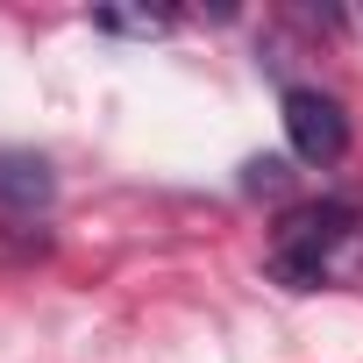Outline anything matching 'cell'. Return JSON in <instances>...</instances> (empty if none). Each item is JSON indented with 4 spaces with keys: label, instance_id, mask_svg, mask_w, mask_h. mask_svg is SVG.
Masks as SVG:
<instances>
[{
    "label": "cell",
    "instance_id": "obj_1",
    "mask_svg": "<svg viewBox=\"0 0 363 363\" xmlns=\"http://www.w3.org/2000/svg\"><path fill=\"white\" fill-rule=\"evenodd\" d=\"M356 235V214L342 207V200H313V207H292L285 221H278V242H271V271L292 285V292H313V285H328V271H335V250Z\"/></svg>",
    "mask_w": 363,
    "mask_h": 363
},
{
    "label": "cell",
    "instance_id": "obj_2",
    "mask_svg": "<svg viewBox=\"0 0 363 363\" xmlns=\"http://www.w3.org/2000/svg\"><path fill=\"white\" fill-rule=\"evenodd\" d=\"M285 135H292V157L335 164V157L349 150V114H342V100H328L320 86H292V93H285Z\"/></svg>",
    "mask_w": 363,
    "mask_h": 363
},
{
    "label": "cell",
    "instance_id": "obj_3",
    "mask_svg": "<svg viewBox=\"0 0 363 363\" xmlns=\"http://www.w3.org/2000/svg\"><path fill=\"white\" fill-rule=\"evenodd\" d=\"M57 200V178L36 150H0V207L8 214H43Z\"/></svg>",
    "mask_w": 363,
    "mask_h": 363
},
{
    "label": "cell",
    "instance_id": "obj_4",
    "mask_svg": "<svg viewBox=\"0 0 363 363\" xmlns=\"http://www.w3.org/2000/svg\"><path fill=\"white\" fill-rule=\"evenodd\" d=\"M93 29H107V36H164L171 15H164V8H100Z\"/></svg>",
    "mask_w": 363,
    "mask_h": 363
},
{
    "label": "cell",
    "instance_id": "obj_5",
    "mask_svg": "<svg viewBox=\"0 0 363 363\" xmlns=\"http://www.w3.org/2000/svg\"><path fill=\"white\" fill-rule=\"evenodd\" d=\"M285 178H292L285 157H250V164H242V186H250V193H285Z\"/></svg>",
    "mask_w": 363,
    "mask_h": 363
}]
</instances>
